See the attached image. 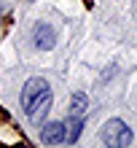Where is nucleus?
<instances>
[{"label":"nucleus","mask_w":137,"mask_h":148,"mask_svg":"<svg viewBox=\"0 0 137 148\" xmlns=\"http://www.w3.org/2000/svg\"><path fill=\"white\" fill-rule=\"evenodd\" d=\"M22 108L32 124H43L46 113L51 110V86L46 78H30L22 89Z\"/></svg>","instance_id":"nucleus-1"},{"label":"nucleus","mask_w":137,"mask_h":148,"mask_svg":"<svg viewBox=\"0 0 137 148\" xmlns=\"http://www.w3.org/2000/svg\"><path fill=\"white\" fill-rule=\"evenodd\" d=\"M102 143L110 148H126L132 143V129L124 124L121 119H110L105 127H102Z\"/></svg>","instance_id":"nucleus-2"},{"label":"nucleus","mask_w":137,"mask_h":148,"mask_svg":"<svg viewBox=\"0 0 137 148\" xmlns=\"http://www.w3.org/2000/svg\"><path fill=\"white\" fill-rule=\"evenodd\" d=\"M67 137V124L65 121H48V124L40 127V140L46 145H57V143H65Z\"/></svg>","instance_id":"nucleus-3"},{"label":"nucleus","mask_w":137,"mask_h":148,"mask_svg":"<svg viewBox=\"0 0 137 148\" xmlns=\"http://www.w3.org/2000/svg\"><path fill=\"white\" fill-rule=\"evenodd\" d=\"M32 43H35L40 51H48V49H54V43H57V32L51 30L46 22H38L35 27H32Z\"/></svg>","instance_id":"nucleus-4"},{"label":"nucleus","mask_w":137,"mask_h":148,"mask_svg":"<svg viewBox=\"0 0 137 148\" xmlns=\"http://www.w3.org/2000/svg\"><path fill=\"white\" fill-rule=\"evenodd\" d=\"M86 94L83 92H75L73 97H70V119H78V116H83L86 113Z\"/></svg>","instance_id":"nucleus-5"},{"label":"nucleus","mask_w":137,"mask_h":148,"mask_svg":"<svg viewBox=\"0 0 137 148\" xmlns=\"http://www.w3.org/2000/svg\"><path fill=\"white\" fill-rule=\"evenodd\" d=\"M81 135H83V116H78V119L70 121V127H67V137H65V140H67V143H78Z\"/></svg>","instance_id":"nucleus-6"}]
</instances>
